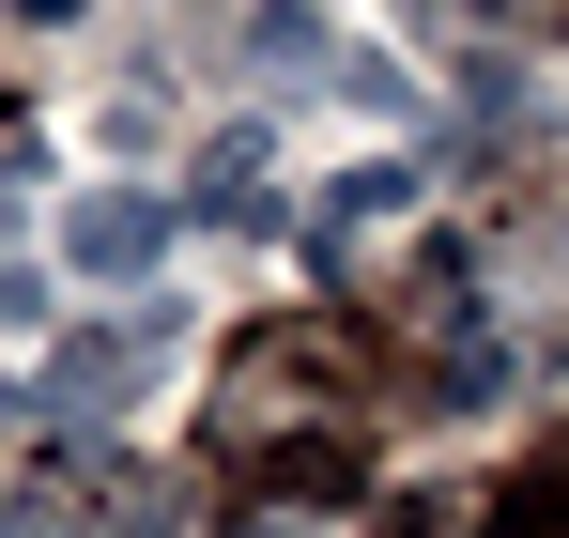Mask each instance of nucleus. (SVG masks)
<instances>
[{
  "label": "nucleus",
  "mask_w": 569,
  "mask_h": 538,
  "mask_svg": "<svg viewBox=\"0 0 569 538\" xmlns=\"http://www.w3.org/2000/svg\"><path fill=\"white\" fill-rule=\"evenodd\" d=\"M154 355H170V323H78V339L47 355V416H62V431H108Z\"/></svg>",
  "instance_id": "f257e3e1"
},
{
  "label": "nucleus",
  "mask_w": 569,
  "mask_h": 538,
  "mask_svg": "<svg viewBox=\"0 0 569 538\" xmlns=\"http://www.w3.org/2000/svg\"><path fill=\"white\" fill-rule=\"evenodd\" d=\"M154 247H170V200H139V185H93V200L62 216V262L78 277H139Z\"/></svg>",
  "instance_id": "f03ea898"
},
{
  "label": "nucleus",
  "mask_w": 569,
  "mask_h": 538,
  "mask_svg": "<svg viewBox=\"0 0 569 538\" xmlns=\"http://www.w3.org/2000/svg\"><path fill=\"white\" fill-rule=\"evenodd\" d=\"M16 16H78V0H16Z\"/></svg>",
  "instance_id": "20e7f679"
},
{
  "label": "nucleus",
  "mask_w": 569,
  "mask_h": 538,
  "mask_svg": "<svg viewBox=\"0 0 569 538\" xmlns=\"http://www.w3.org/2000/svg\"><path fill=\"white\" fill-rule=\"evenodd\" d=\"M262 62H278V78H292V62H323V16H308V0H278V16H262Z\"/></svg>",
  "instance_id": "7ed1b4c3"
},
{
  "label": "nucleus",
  "mask_w": 569,
  "mask_h": 538,
  "mask_svg": "<svg viewBox=\"0 0 569 538\" xmlns=\"http://www.w3.org/2000/svg\"><path fill=\"white\" fill-rule=\"evenodd\" d=\"M0 416H16V385H0Z\"/></svg>",
  "instance_id": "39448f33"
}]
</instances>
